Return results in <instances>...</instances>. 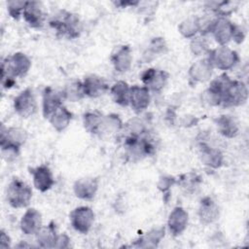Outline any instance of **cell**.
<instances>
[{
    "mask_svg": "<svg viewBox=\"0 0 249 249\" xmlns=\"http://www.w3.org/2000/svg\"><path fill=\"white\" fill-rule=\"evenodd\" d=\"M82 83H83L85 96H88L90 98L100 97L103 94H105L109 89V86L105 81V79L95 74H90L86 76L82 81Z\"/></svg>",
    "mask_w": 249,
    "mask_h": 249,
    "instance_id": "cell-12",
    "label": "cell"
},
{
    "mask_svg": "<svg viewBox=\"0 0 249 249\" xmlns=\"http://www.w3.org/2000/svg\"><path fill=\"white\" fill-rule=\"evenodd\" d=\"M124 147L125 156L130 161L139 160L147 156L153 155L155 152L154 144L144 135H126L124 138Z\"/></svg>",
    "mask_w": 249,
    "mask_h": 249,
    "instance_id": "cell-3",
    "label": "cell"
},
{
    "mask_svg": "<svg viewBox=\"0 0 249 249\" xmlns=\"http://www.w3.org/2000/svg\"><path fill=\"white\" fill-rule=\"evenodd\" d=\"M213 66L207 57L193 63L189 69V77L194 83H203L211 78Z\"/></svg>",
    "mask_w": 249,
    "mask_h": 249,
    "instance_id": "cell-22",
    "label": "cell"
},
{
    "mask_svg": "<svg viewBox=\"0 0 249 249\" xmlns=\"http://www.w3.org/2000/svg\"><path fill=\"white\" fill-rule=\"evenodd\" d=\"M207 59L213 68L227 71L232 69L238 63L239 56L234 50L227 46H219L208 52Z\"/></svg>",
    "mask_w": 249,
    "mask_h": 249,
    "instance_id": "cell-5",
    "label": "cell"
},
{
    "mask_svg": "<svg viewBox=\"0 0 249 249\" xmlns=\"http://www.w3.org/2000/svg\"><path fill=\"white\" fill-rule=\"evenodd\" d=\"M124 124L119 115L117 114H109L104 116L103 123L100 130L101 132H117L123 128Z\"/></svg>",
    "mask_w": 249,
    "mask_h": 249,
    "instance_id": "cell-33",
    "label": "cell"
},
{
    "mask_svg": "<svg viewBox=\"0 0 249 249\" xmlns=\"http://www.w3.org/2000/svg\"><path fill=\"white\" fill-rule=\"evenodd\" d=\"M165 49H166V44H165V41L163 38H161V37L153 38V40L150 42L149 48L147 50L148 54H144V56L147 57V59H148V56H152V58H154L155 55L164 53Z\"/></svg>",
    "mask_w": 249,
    "mask_h": 249,
    "instance_id": "cell-35",
    "label": "cell"
},
{
    "mask_svg": "<svg viewBox=\"0 0 249 249\" xmlns=\"http://www.w3.org/2000/svg\"><path fill=\"white\" fill-rule=\"evenodd\" d=\"M14 109L15 112L22 118L31 117L36 113L37 102L33 90L30 88H26L15 97Z\"/></svg>",
    "mask_w": 249,
    "mask_h": 249,
    "instance_id": "cell-8",
    "label": "cell"
},
{
    "mask_svg": "<svg viewBox=\"0 0 249 249\" xmlns=\"http://www.w3.org/2000/svg\"><path fill=\"white\" fill-rule=\"evenodd\" d=\"M168 77L169 74L164 70L149 68L141 74V81L150 91L160 92L165 87Z\"/></svg>",
    "mask_w": 249,
    "mask_h": 249,
    "instance_id": "cell-10",
    "label": "cell"
},
{
    "mask_svg": "<svg viewBox=\"0 0 249 249\" xmlns=\"http://www.w3.org/2000/svg\"><path fill=\"white\" fill-rule=\"evenodd\" d=\"M129 90L130 87L126 82L118 81L111 87L110 93L115 103L126 107L129 106Z\"/></svg>",
    "mask_w": 249,
    "mask_h": 249,
    "instance_id": "cell-28",
    "label": "cell"
},
{
    "mask_svg": "<svg viewBox=\"0 0 249 249\" xmlns=\"http://www.w3.org/2000/svg\"><path fill=\"white\" fill-rule=\"evenodd\" d=\"M31 68L30 58L23 53L18 52L7 56L1 63V79L18 78L25 76Z\"/></svg>",
    "mask_w": 249,
    "mask_h": 249,
    "instance_id": "cell-2",
    "label": "cell"
},
{
    "mask_svg": "<svg viewBox=\"0 0 249 249\" xmlns=\"http://www.w3.org/2000/svg\"><path fill=\"white\" fill-rule=\"evenodd\" d=\"M190 49L195 55L207 54L210 49L209 43L205 38V35L200 34L199 36H195L194 38H192L190 43Z\"/></svg>",
    "mask_w": 249,
    "mask_h": 249,
    "instance_id": "cell-34",
    "label": "cell"
},
{
    "mask_svg": "<svg viewBox=\"0 0 249 249\" xmlns=\"http://www.w3.org/2000/svg\"><path fill=\"white\" fill-rule=\"evenodd\" d=\"M63 100L61 91H56L52 87L45 88L42 95V112L44 118L49 119L56 109L62 106Z\"/></svg>",
    "mask_w": 249,
    "mask_h": 249,
    "instance_id": "cell-17",
    "label": "cell"
},
{
    "mask_svg": "<svg viewBox=\"0 0 249 249\" xmlns=\"http://www.w3.org/2000/svg\"><path fill=\"white\" fill-rule=\"evenodd\" d=\"M200 160L203 164L211 168H219L224 161V157L220 150L213 148L205 143L200 144Z\"/></svg>",
    "mask_w": 249,
    "mask_h": 249,
    "instance_id": "cell-25",
    "label": "cell"
},
{
    "mask_svg": "<svg viewBox=\"0 0 249 249\" xmlns=\"http://www.w3.org/2000/svg\"><path fill=\"white\" fill-rule=\"evenodd\" d=\"M234 23L228 18H215L210 33L220 46H227L232 39Z\"/></svg>",
    "mask_w": 249,
    "mask_h": 249,
    "instance_id": "cell-11",
    "label": "cell"
},
{
    "mask_svg": "<svg viewBox=\"0 0 249 249\" xmlns=\"http://www.w3.org/2000/svg\"><path fill=\"white\" fill-rule=\"evenodd\" d=\"M103 118V114L97 110L86 112L83 115V124L85 129L92 135L100 134Z\"/></svg>",
    "mask_w": 249,
    "mask_h": 249,
    "instance_id": "cell-27",
    "label": "cell"
},
{
    "mask_svg": "<svg viewBox=\"0 0 249 249\" xmlns=\"http://www.w3.org/2000/svg\"><path fill=\"white\" fill-rule=\"evenodd\" d=\"M64 100L70 102H78L85 97V92L83 89V83L79 80H73L65 85L64 89L61 90Z\"/></svg>",
    "mask_w": 249,
    "mask_h": 249,
    "instance_id": "cell-30",
    "label": "cell"
},
{
    "mask_svg": "<svg viewBox=\"0 0 249 249\" xmlns=\"http://www.w3.org/2000/svg\"><path fill=\"white\" fill-rule=\"evenodd\" d=\"M70 241H71L70 237L66 233L58 234L55 241L54 248H67L70 245Z\"/></svg>",
    "mask_w": 249,
    "mask_h": 249,
    "instance_id": "cell-39",
    "label": "cell"
},
{
    "mask_svg": "<svg viewBox=\"0 0 249 249\" xmlns=\"http://www.w3.org/2000/svg\"><path fill=\"white\" fill-rule=\"evenodd\" d=\"M26 1L22 0H11L7 2V10L11 18L18 20L22 16Z\"/></svg>",
    "mask_w": 249,
    "mask_h": 249,
    "instance_id": "cell-36",
    "label": "cell"
},
{
    "mask_svg": "<svg viewBox=\"0 0 249 249\" xmlns=\"http://www.w3.org/2000/svg\"><path fill=\"white\" fill-rule=\"evenodd\" d=\"M72 117V113L62 105L56 109L48 120L56 131L61 132L70 124Z\"/></svg>",
    "mask_w": 249,
    "mask_h": 249,
    "instance_id": "cell-26",
    "label": "cell"
},
{
    "mask_svg": "<svg viewBox=\"0 0 249 249\" xmlns=\"http://www.w3.org/2000/svg\"><path fill=\"white\" fill-rule=\"evenodd\" d=\"M11 246V238L8 235V233L4 231L1 230L0 231V248H8Z\"/></svg>",
    "mask_w": 249,
    "mask_h": 249,
    "instance_id": "cell-40",
    "label": "cell"
},
{
    "mask_svg": "<svg viewBox=\"0 0 249 249\" xmlns=\"http://www.w3.org/2000/svg\"><path fill=\"white\" fill-rule=\"evenodd\" d=\"M116 6H120L121 8H125L127 6H136L139 4L138 1H119V2H114Z\"/></svg>",
    "mask_w": 249,
    "mask_h": 249,
    "instance_id": "cell-41",
    "label": "cell"
},
{
    "mask_svg": "<svg viewBox=\"0 0 249 249\" xmlns=\"http://www.w3.org/2000/svg\"><path fill=\"white\" fill-rule=\"evenodd\" d=\"M37 246L41 248H54L57 238L56 226L53 221H51L47 226H42L39 231L35 234Z\"/></svg>",
    "mask_w": 249,
    "mask_h": 249,
    "instance_id": "cell-23",
    "label": "cell"
},
{
    "mask_svg": "<svg viewBox=\"0 0 249 249\" xmlns=\"http://www.w3.org/2000/svg\"><path fill=\"white\" fill-rule=\"evenodd\" d=\"M114 69L117 72L124 73L128 71L132 64V53L128 45L119 47L110 57Z\"/></svg>",
    "mask_w": 249,
    "mask_h": 249,
    "instance_id": "cell-20",
    "label": "cell"
},
{
    "mask_svg": "<svg viewBox=\"0 0 249 249\" xmlns=\"http://www.w3.org/2000/svg\"><path fill=\"white\" fill-rule=\"evenodd\" d=\"M151 102L150 90L145 86L134 85L129 90V106L135 113H141L148 108Z\"/></svg>",
    "mask_w": 249,
    "mask_h": 249,
    "instance_id": "cell-14",
    "label": "cell"
},
{
    "mask_svg": "<svg viewBox=\"0 0 249 249\" xmlns=\"http://www.w3.org/2000/svg\"><path fill=\"white\" fill-rule=\"evenodd\" d=\"M98 190V180L93 177L80 178L75 181L73 191L78 198L84 200L92 199Z\"/></svg>",
    "mask_w": 249,
    "mask_h": 249,
    "instance_id": "cell-19",
    "label": "cell"
},
{
    "mask_svg": "<svg viewBox=\"0 0 249 249\" xmlns=\"http://www.w3.org/2000/svg\"><path fill=\"white\" fill-rule=\"evenodd\" d=\"M73 229L80 233H88L94 222V212L89 206H79L69 214Z\"/></svg>",
    "mask_w": 249,
    "mask_h": 249,
    "instance_id": "cell-7",
    "label": "cell"
},
{
    "mask_svg": "<svg viewBox=\"0 0 249 249\" xmlns=\"http://www.w3.org/2000/svg\"><path fill=\"white\" fill-rule=\"evenodd\" d=\"M43 5L38 1H26L22 17L26 23L32 28H41L44 25L46 14Z\"/></svg>",
    "mask_w": 249,
    "mask_h": 249,
    "instance_id": "cell-13",
    "label": "cell"
},
{
    "mask_svg": "<svg viewBox=\"0 0 249 249\" xmlns=\"http://www.w3.org/2000/svg\"><path fill=\"white\" fill-rule=\"evenodd\" d=\"M201 180L200 177L194 172H189L183 174L177 180V184L186 192V193H194L198 188Z\"/></svg>",
    "mask_w": 249,
    "mask_h": 249,
    "instance_id": "cell-32",
    "label": "cell"
},
{
    "mask_svg": "<svg viewBox=\"0 0 249 249\" xmlns=\"http://www.w3.org/2000/svg\"><path fill=\"white\" fill-rule=\"evenodd\" d=\"M50 25L55 30L56 35L67 39H75L82 32V24L78 15L67 12H57L50 20Z\"/></svg>",
    "mask_w": 249,
    "mask_h": 249,
    "instance_id": "cell-1",
    "label": "cell"
},
{
    "mask_svg": "<svg viewBox=\"0 0 249 249\" xmlns=\"http://www.w3.org/2000/svg\"><path fill=\"white\" fill-rule=\"evenodd\" d=\"M20 231L25 235L36 234L42 228V215L35 208H28L19 222Z\"/></svg>",
    "mask_w": 249,
    "mask_h": 249,
    "instance_id": "cell-18",
    "label": "cell"
},
{
    "mask_svg": "<svg viewBox=\"0 0 249 249\" xmlns=\"http://www.w3.org/2000/svg\"><path fill=\"white\" fill-rule=\"evenodd\" d=\"M6 197L13 208H24L31 201L32 190L25 182L18 178H14L8 185Z\"/></svg>",
    "mask_w": 249,
    "mask_h": 249,
    "instance_id": "cell-4",
    "label": "cell"
},
{
    "mask_svg": "<svg viewBox=\"0 0 249 249\" xmlns=\"http://www.w3.org/2000/svg\"><path fill=\"white\" fill-rule=\"evenodd\" d=\"M245 38V30L237 24H234V28H233V34H232V39L235 43L237 44H241L243 42Z\"/></svg>",
    "mask_w": 249,
    "mask_h": 249,
    "instance_id": "cell-38",
    "label": "cell"
},
{
    "mask_svg": "<svg viewBox=\"0 0 249 249\" xmlns=\"http://www.w3.org/2000/svg\"><path fill=\"white\" fill-rule=\"evenodd\" d=\"M248 99V88L246 84L238 80H231L222 93L221 106L238 107L246 103Z\"/></svg>",
    "mask_w": 249,
    "mask_h": 249,
    "instance_id": "cell-6",
    "label": "cell"
},
{
    "mask_svg": "<svg viewBox=\"0 0 249 249\" xmlns=\"http://www.w3.org/2000/svg\"><path fill=\"white\" fill-rule=\"evenodd\" d=\"M178 30L183 37L188 39L194 38L197 33H199V17H188L178 25Z\"/></svg>",
    "mask_w": 249,
    "mask_h": 249,
    "instance_id": "cell-31",
    "label": "cell"
},
{
    "mask_svg": "<svg viewBox=\"0 0 249 249\" xmlns=\"http://www.w3.org/2000/svg\"><path fill=\"white\" fill-rule=\"evenodd\" d=\"M177 183V179L171 176H162L160 178V181L158 183V188L159 190L163 194L167 195L169 193L170 188Z\"/></svg>",
    "mask_w": 249,
    "mask_h": 249,
    "instance_id": "cell-37",
    "label": "cell"
},
{
    "mask_svg": "<svg viewBox=\"0 0 249 249\" xmlns=\"http://www.w3.org/2000/svg\"><path fill=\"white\" fill-rule=\"evenodd\" d=\"M189 214L182 206H176L169 213L167 227L172 236H179L187 229Z\"/></svg>",
    "mask_w": 249,
    "mask_h": 249,
    "instance_id": "cell-16",
    "label": "cell"
},
{
    "mask_svg": "<svg viewBox=\"0 0 249 249\" xmlns=\"http://www.w3.org/2000/svg\"><path fill=\"white\" fill-rule=\"evenodd\" d=\"M34 187L41 193H46L54 185V178L52 170L47 164H41L30 168Z\"/></svg>",
    "mask_w": 249,
    "mask_h": 249,
    "instance_id": "cell-15",
    "label": "cell"
},
{
    "mask_svg": "<svg viewBox=\"0 0 249 249\" xmlns=\"http://www.w3.org/2000/svg\"><path fill=\"white\" fill-rule=\"evenodd\" d=\"M27 131L22 127L11 126L5 128L2 126L0 134V147H11L20 150L21 146L27 140Z\"/></svg>",
    "mask_w": 249,
    "mask_h": 249,
    "instance_id": "cell-9",
    "label": "cell"
},
{
    "mask_svg": "<svg viewBox=\"0 0 249 249\" xmlns=\"http://www.w3.org/2000/svg\"><path fill=\"white\" fill-rule=\"evenodd\" d=\"M215 124L219 133L226 138H233L238 134V123L233 116L221 115L215 119Z\"/></svg>",
    "mask_w": 249,
    "mask_h": 249,
    "instance_id": "cell-24",
    "label": "cell"
},
{
    "mask_svg": "<svg viewBox=\"0 0 249 249\" xmlns=\"http://www.w3.org/2000/svg\"><path fill=\"white\" fill-rule=\"evenodd\" d=\"M197 215L202 224H212L219 219V206L210 196H204L199 202Z\"/></svg>",
    "mask_w": 249,
    "mask_h": 249,
    "instance_id": "cell-21",
    "label": "cell"
},
{
    "mask_svg": "<svg viewBox=\"0 0 249 249\" xmlns=\"http://www.w3.org/2000/svg\"><path fill=\"white\" fill-rule=\"evenodd\" d=\"M164 232H165V230L163 227L153 229L150 231H148L146 234L142 235L137 240H135L134 245L142 248L156 247L164 236Z\"/></svg>",
    "mask_w": 249,
    "mask_h": 249,
    "instance_id": "cell-29",
    "label": "cell"
}]
</instances>
